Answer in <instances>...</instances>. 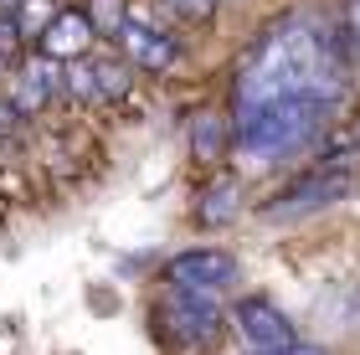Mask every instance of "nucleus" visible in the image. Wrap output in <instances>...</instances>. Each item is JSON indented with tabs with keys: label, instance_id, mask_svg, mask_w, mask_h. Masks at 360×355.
Segmentation results:
<instances>
[{
	"label": "nucleus",
	"instance_id": "nucleus-9",
	"mask_svg": "<svg viewBox=\"0 0 360 355\" xmlns=\"http://www.w3.org/2000/svg\"><path fill=\"white\" fill-rule=\"evenodd\" d=\"M186 139H191V160L195 165H221L226 150H237V129H232V114H221V108H201V114L191 119L186 129Z\"/></svg>",
	"mask_w": 360,
	"mask_h": 355
},
{
	"label": "nucleus",
	"instance_id": "nucleus-17",
	"mask_svg": "<svg viewBox=\"0 0 360 355\" xmlns=\"http://www.w3.org/2000/svg\"><path fill=\"white\" fill-rule=\"evenodd\" d=\"M355 155H360V139H355Z\"/></svg>",
	"mask_w": 360,
	"mask_h": 355
},
{
	"label": "nucleus",
	"instance_id": "nucleus-7",
	"mask_svg": "<svg viewBox=\"0 0 360 355\" xmlns=\"http://www.w3.org/2000/svg\"><path fill=\"white\" fill-rule=\"evenodd\" d=\"M113 46H119V57H124L134 72H155V77L170 72L175 62H180V41L165 37L160 26L139 21V15H129V21H124V31L113 37Z\"/></svg>",
	"mask_w": 360,
	"mask_h": 355
},
{
	"label": "nucleus",
	"instance_id": "nucleus-10",
	"mask_svg": "<svg viewBox=\"0 0 360 355\" xmlns=\"http://www.w3.org/2000/svg\"><path fill=\"white\" fill-rule=\"evenodd\" d=\"M237 212H242V191H237V181H211V186L201 191L195 221H201V227H226Z\"/></svg>",
	"mask_w": 360,
	"mask_h": 355
},
{
	"label": "nucleus",
	"instance_id": "nucleus-16",
	"mask_svg": "<svg viewBox=\"0 0 360 355\" xmlns=\"http://www.w3.org/2000/svg\"><path fill=\"white\" fill-rule=\"evenodd\" d=\"M283 355H324V350H314V345H293V350H283Z\"/></svg>",
	"mask_w": 360,
	"mask_h": 355
},
{
	"label": "nucleus",
	"instance_id": "nucleus-1",
	"mask_svg": "<svg viewBox=\"0 0 360 355\" xmlns=\"http://www.w3.org/2000/svg\"><path fill=\"white\" fill-rule=\"evenodd\" d=\"M350 186H355L350 160H330V155H324L319 165H309L304 175H293L273 201H263V221H304V217L324 212V206L345 201Z\"/></svg>",
	"mask_w": 360,
	"mask_h": 355
},
{
	"label": "nucleus",
	"instance_id": "nucleus-12",
	"mask_svg": "<svg viewBox=\"0 0 360 355\" xmlns=\"http://www.w3.org/2000/svg\"><path fill=\"white\" fill-rule=\"evenodd\" d=\"M88 15H93V26H98V37H119L124 21L134 11H129L124 0H88Z\"/></svg>",
	"mask_w": 360,
	"mask_h": 355
},
{
	"label": "nucleus",
	"instance_id": "nucleus-4",
	"mask_svg": "<svg viewBox=\"0 0 360 355\" xmlns=\"http://www.w3.org/2000/svg\"><path fill=\"white\" fill-rule=\"evenodd\" d=\"M232 325H237V335H242L257 355H283V350L299 345V330L288 325V314L278 309V304L257 299V294L242 299L237 309H232Z\"/></svg>",
	"mask_w": 360,
	"mask_h": 355
},
{
	"label": "nucleus",
	"instance_id": "nucleus-5",
	"mask_svg": "<svg viewBox=\"0 0 360 355\" xmlns=\"http://www.w3.org/2000/svg\"><path fill=\"white\" fill-rule=\"evenodd\" d=\"M134 88V67L124 57H77L68 62V93L83 103H119Z\"/></svg>",
	"mask_w": 360,
	"mask_h": 355
},
{
	"label": "nucleus",
	"instance_id": "nucleus-15",
	"mask_svg": "<svg viewBox=\"0 0 360 355\" xmlns=\"http://www.w3.org/2000/svg\"><path fill=\"white\" fill-rule=\"evenodd\" d=\"M165 6L180 15V21H201V15H211V6H217V0H165Z\"/></svg>",
	"mask_w": 360,
	"mask_h": 355
},
{
	"label": "nucleus",
	"instance_id": "nucleus-11",
	"mask_svg": "<svg viewBox=\"0 0 360 355\" xmlns=\"http://www.w3.org/2000/svg\"><path fill=\"white\" fill-rule=\"evenodd\" d=\"M57 15H62V0H26V6L15 11V26H21L26 41H41V31L52 26Z\"/></svg>",
	"mask_w": 360,
	"mask_h": 355
},
{
	"label": "nucleus",
	"instance_id": "nucleus-13",
	"mask_svg": "<svg viewBox=\"0 0 360 355\" xmlns=\"http://www.w3.org/2000/svg\"><path fill=\"white\" fill-rule=\"evenodd\" d=\"M340 46H345L350 62H360V0H350L345 21H340Z\"/></svg>",
	"mask_w": 360,
	"mask_h": 355
},
{
	"label": "nucleus",
	"instance_id": "nucleus-8",
	"mask_svg": "<svg viewBox=\"0 0 360 355\" xmlns=\"http://www.w3.org/2000/svg\"><path fill=\"white\" fill-rule=\"evenodd\" d=\"M93 37H98L93 15H88V11H77V6H62V15L41 31L37 52H41V57H57V62H77V57H88Z\"/></svg>",
	"mask_w": 360,
	"mask_h": 355
},
{
	"label": "nucleus",
	"instance_id": "nucleus-2",
	"mask_svg": "<svg viewBox=\"0 0 360 355\" xmlns=\"http://www.w3.org/2000/svg\"><path fill=\"white\" fill-rule=\"evenodd\" d=\"M237 278H242L237 257L221 252V247H191V252H175L165 263V283L175 288V294H195V299L232 294Z\"/></svg>",
	"mask_w": 360,
	"mask_h": 355
},
{
	"label": "nucleus",
	"instance_id": "nucleus-18",
	"mask_svg": "<svg viewBox=\"0 0 360 355\" xmlns=\"http://www.w3.org/2000/svg\"><path fill=\"white\" fill-rule=\"evenodd\" d=\"M217 6H221V0H217Z\"/></svg>",
	"mask_w": 360,
	"mask_h": 355
},
{
	"label": "nucleus",
	"instance_id": "nucleus-6",
	"mask_svg": "<svg viewBox=\"0 0 360 355\" xmlns=\"http://www.w3.org/2000/svg\"><path fill=\"white\" fill-rule=\"evenodd\" d=\"M11 103L21 108L26 119H37L46 103L57 98V93H68V62H57V57H41V52H31L21 67L11 72Z\"/></svg>",
	"mask_w": 360,
	"mask_h": 355
},
{
	"label": "nucleus",
	"instance_id": "nucleus-3",
	"mask_svg": "<svg viewBox=\"0 0 360 355\" xmlns=\"http://www.w3.org/2000/svg\"><path fill=\"white\" fill-rule=\"evenodd\" d=\"M160 325H170V340L180 350H217L221 335H226V319H221V304L217 299H195V294H175L155 309Z\"/></svg>",
	"mask_w": 360,
	"mask_h": 355
},
{
	"label": "nucleus",
	"instance_id": "nucleus-14",
	"mask_svg": "<svg viewBox=\"0 0 360 355\" xmlns=\"http://www.w3.org/2000/svg\"><path fill=\"white\" fill-rule=\"evenodd\" d=\"M21 108L11 103V93H0V139H11V134H21Z\"/></svg>",
	"mask_w": 360,
	"mask_h": 355
}]
</instances>
